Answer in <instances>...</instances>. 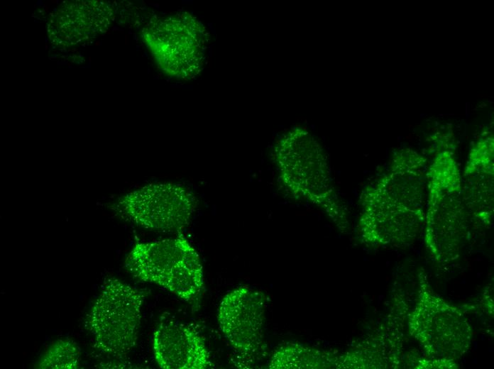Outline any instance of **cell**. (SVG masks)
I'll list each match as a JSON object with an SVG mask.
<instances>
[{
    "label": "cell",
    "instance_id": "cell-1",
    "mask_svg": "<svg viewBox=\"0 0 494 369\" xmlns=\"http://www.w3.org/2000/svg\"><path fill=\"white\" fill-rule=\"evenodd\" d=\"M427 190L426 247L437 262L453 261L468 241L473 219L463 202L461 175L452 150L442 149L432 160Z\"/></svg>",
    "mask_w": 494,
    "mask_h": 369
},
{
    "label": "cell",
    "instance_id": "cell-2",
    "mask_svg": "<svg viewBox=\"0 0 494 369\" xmlns=\"http://www.w3.org/2000/svg\"><path fill=\"white\" fill-rule=\"evenodd\" d=\"M274 152L280 178L290 192L322 207L344 229L346 213L333 187L324 150L314 137L295 127L280 138Z\"/></svg>",
    "mask_w": 494,
    "mask_h": 369
},
{
    "label": "cell",
    "instance_id": "cell-3",
    "mask_svg": "<svg viewBox=\"0 0 494 369\" xmlns=\"http://www.w3.org/2000/svg\"><path fill=\"white\" fill-rule=\"evenodd\" d=\"M124 264L134 277L161 286L188 303L196 301L204 287L199 256L182 236L137 243Z\"/></svg>",
    "mask_w": 494,
    "mask_h": 369
},
{
    "label": "cell",
    "instance_id": "cell-4",
    "mask_svg": "<svg viewBox=\"0 0 494 369\" xmlns=\"http://www.w3.org/2000/svg\"><path fill=\"white\" fill-rule=\"evenodd\" d=\"M418 279V298L407 315L410 334L429 358L456 360L470 348L471 327L458 308L432 291L424 270Z\"/></svg>",
    "mask_w": 494,
    "mask_h": 369
},
{
    "label": "cell",
    "instance_id": "cell-5",
    "mask_svg": "<svg viewBox=\"0 0 494 369\" xmlns=\"http://www.w3.org/2000/svg\"><path fill=\"white\" fill-rule=\"evenodd\" d=\"M144 297L141 291L119 279L104 280L84 322L97 350L119 358L134 348Z\"/></svg>",
    "mask_w": 494,
    "mask_h": 369
},
{
    "label": "cell",
    "instance_id": "cell-6",
    "mask_svg": "<svg viewBox=\"0 0 494 369\" xmlns=\"http://www.w3.org/2000/svg\"><path fill=\"white\" fill-rule=\"evenodd\" d=\"M141 35L158 67L167 75L188 79L202 70L207 33L192 15L184 12L153 18Z\"/></svg>",
    "mask_w": 494,
    "mask_h": 369
},
{
    "label": "cell",
    "instance_id": "cell-7",
    "mask_svg": "<svg viewBox=\"0 0 494 369\" xmlns=\"http://www.w3.org/2000/svg\"><path fill=\"white\" fill-rule=\"evenodd\" d=\"M196 204V197L187 187L172 182H155L121 196L113 208L143 228L175 232L189 224Z\"/></svg>",
    "mask_w": 494,
    "mask_h": 369
},
{
    "label": "cell",
    "instance_id": "cell-8",
    "mask_svg": "<svg viewBox=\"0 0 494 369\" xmlns=\"http://www.w3.org/2000/svg\"><path fill=\"white\" fill-rule=\"evenodd\" d=\"M264 305V295L246 287L227 293L219 304V329L232 347L243 357H251L260 350Z\"/></svg>",
    "mask_w": 494,
    "mask_h": 369
},
{
    "label": "cell",
    "instance_id": "cell-9",
    "mask_svg": "<svg viewBox=\"0 0 494 369\" xmlns=\"http://www.w3.org/2000/svg\"><path fill=\"white\" fill-rule=\"evenodd\" d=\"M114 16V7L107 1H65L48 18V36L58 48L82 45L106 33Z\"/></svg>",
    "mask_w": 494,
    "mask_h": 369
},
{
    "label": "cell",
    "instance_id": "cell-10",
    "mask_svg": "<svg viewBox=\"0 0 494 369\" xmlns=\"http://www.w3.org/2000/svg\"><path fill=\"white\" fill-rule=\"evenodd\" d=\"M153 348L155 361L163 369H205L212 365L202 335L169 314L160 319L153 333Z\"/></svg>",
    "mask_w": 494,
    "mask_h": 369
},
{
    "label": "cell",
    "instance_id": "cell-11",
    "mask_svg": "<svg viewBox=\"0 0 494 369\" xmlns=\"http://www.w3.org/2000/svg\"><path fill=\"white\" fill-rule=\"evenodd\" d=\"M493 136L481 133L470 149L461 175L463 202L477 224H490L493 214Z\"/></svg>",
    "mask_w": 494,
    "mask_h": 369
},
{
    "label": "cell",
    "instance_id": "cell-12",
    "mask_svg": "<svg viewBox=\"0 0 494 369\" xmlns=\"http://www.w3.org/2000/svg\"><path fill=\"white\" fill-rule=\"evenodd\" d=\"M80 348L70 338L53 343L42 356L37 368L41 369H76L79 366Z\"/></svg>",
    "mask_w": 494,
    "mask_h": 369
}]
</instances>
